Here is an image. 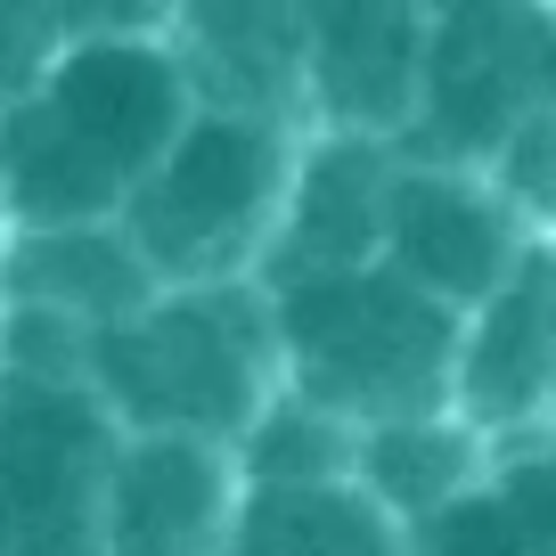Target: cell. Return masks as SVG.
Returning a JSON list of instances; mask_svg holds the SVG:
<instances>
[{"instance_id": "obj_1", "label": "cell", "mask_w": 556, "mask_h": 556, "mask_svg": "<svg viewBox=\"0 0 556 556\" xmlns=\"http://www.w3.org/2000/svg\"><path fill=\"white\" fill-rule=\"evenodd\" d=\"M197 106L205 99L173 41H66L17 106H0L9 229L123 222Z\"/></svg>"}, {"instance_id": "obj_2", "label": "cell", "mask_w": 556, "mask_h": 556, "mask_svg": "<svg viewBox=\"0 0 556 556\" xmlns=\"http://www.w3.org/2000/svg\"><path fill=\"white\" fill-rule=\"evenodd\" d=\"M90 384L123 434H197L238 451L254 434V417L287 393L270 278L156 287L131 319L99 328Z\"/></svg>"}, {"instance_id": "obj_3", "label": "cell", "mask_w": 556, "mask_h": 556, "mask_svg": "<svg viewBox=\"0 0 556 556\" xmlns=\"http://www.w3.org/2000/svg\"><path fill=\"white\" fill-rule=\"evenodd\" d=\"M270 295H278V344H287V393L319 401L352 426L458 409L467 312L426 295L393 262L278 278Z\"/></svg>"}, {"instance_id": "obj_4", "label": "cell", "mask_w": 556, "mask_h": 556, "mask_svg": "<svg viewBox=\"0 0 556 556\" xmlns=\"http://www.w3.org/2000/svg\"><path fill=\"white\" fill-rule=\"evenodd\" d=\"M303 123L197 106L189 131L164 148V164L131 189L123 229L148 254L164 287H222V278L270 270L287 189H295Z\"/></svg>"}, {"instance_id": "obj_5", "label": "cell", "mask_w": 556, "mask_h": 556, "mask_svg": "<svg viewBox=\"0 0 556 556\" xmlns=\"http://www.w3.org/2000/svg\"><path fill=\"white\" fill-rule=\"evenodd\" d=\"M548 106H556V0H442L401 148L483 173Z\"/></svg>"}, {"instance_id": "obj_6", "label": "cell", "mask_w": 556, "mask_h": 556, "mask_svg": "<svg viewBox=\"0 0 556 556\" xmlns=\"http://www.w3.org/2000/svg\"><path fill=\"white\" fill-rule=\"evenodd\" d=\"M115 451L99 384L0 368V556H99Z\"/></svg>"}, {"instance_id": "obj_7", "label": "cell", "mask_w": 556, "mask_h": 556, "mask_svg": "<svg viewBox=\"0 0 556 556\" xmlns=\"http://www.w3.org/2000/svg\"><path fill=\"white\" fill-rule=\"evenodd\" d=\"M458 417L500 451L556 442V238H532L516 270L467 312Z\"/></svg>"}, {"instance_id": "obj_8", "label": "cell", "mask_w": 556, "mask_h": 556, "mask_svg": "<svg viewBox=\"0 0 556 556\" xmlns=\"http://www.w3.org/2000/svg\"><path fill=\"white\" fill-rule=\"evenodd\" d=\"M523 245H532V222L500 197L491 173L401 156L393 222H384V262H393L401 278H417V287L442 295L451 312H475L523 262Z\"/></svg>"}, {"instance_id": "obj_9", "label": "cell", "mask_w": 556, "mask_h": 556, "mask_svg": "<svg viewBox=\"0 0 556 556\" xmlns=\"http://www.w3.org/2000/svg\"><path fill=\"white\" fill-rule=\"evenodd\" d=\"M434 9L442 0H303L312 131L409 139Z\"/></svg>"}, {"instance_id": "obj_10", "label": "cell", "mask_w": 556, "mask_h": 556, "mask_svg": "<svg viewBox=\"0 0 556 556\" xmlns=\"http://www.w3.org/2000/svg\"><path fill=\"white\" fill-rule=\"evenodd\" d=\"M245 475L229 442L197 434H123L106 475L99 556H229Z\"/></svg>"}, {"instance_id": "obj_11", "label": "cell", "mask_w": 556, "mask_h": 556, "mask_svg": "<svg viewBox=\"0 0 556 556\" xmlns=\"http://www.w3.org/2000/svg\"><path fill=\"white\" fill-rule=\"evenodd\" d=\"M401 139L377 131H303L295 189H287V222L270 245V287L312 270H361L384 262V222H393V180H401Z\"/></svg>"}, {"instance_id": "obj_12", "label": "cell", "mask_w": 556, "mask_h": 556, "mask_svg": "<svg viewBox=\"0 0 556 556\" xmlns=\"http://www.w3.org/2000/svg\"><path fill=\"white\" fill-rule=\"evenodd\" d=\"M173 50L205 106L303 123L312 131V66H303V0H180Z\"/></svg>"}, {"instance_id": "obj_13", "label": "cell", "mask_w": 556, "mask_h": 556, "mask_svg": "<svg viewBox=\"0 0 556 556\" xmlns=\"http://www.w3.org/2000/svg\"><path fill=\"white\" fill-rule=\"evenodd\" d=\"M164 278L148 270V254L131 245L123 222H66V229H9L0 254V295L41 303V312L83 319L90 336L131 319Z\"/></svg>"}, {"instance_id": "obj_14", "label": "cell", "mask_w": 556, "mask_h": 556, "mask_svg": "<svg viewBox=\"0 0 556 556\" xmlns=\"http://www.w3.org/2000/svg\"><path fill=\"white\" fill-rule=\"evenodd\" d=\"M229 556H409V523L361 483H245Z\"/></svg>"}, {"instance_id": "obj_15", "label": "cell", "mask_w": 556, "mask_h": 556, "mask_svg": "<svg viewBox=\"0 0 556 556\" xmlns=\"http://www.w3.org/2000/svg\"><path fill=\"white\" fill-rule=\"evenodd\" d=\"M500 467V442L483 426H467L458 409H426V417H393V426H361V483L393 507L401 523H434L442 507H458L483 475Z\"/></svg>"}, {"instance_id": "obj_16", "label": "cell", "mask_w": 556, "mask_h": 556, "mask_svg": "<svg viewBox=\"0 0 556 556\" xmlns=\"http://www.w3.org/2000/svg\"><path fill=\"white\" fill-rule=\"evenodd\" d=\"M409 556H556V442L500 451V467L409 532Z\"/></svg>"}, {"instance_id": "obj_17", "label": "cell", "mask_w": 556, "mask_h": 556, "mask_svg": "<svg viewBox=\"0 0 556 556\" xmlns=\"http://www.w3.org/2000/svg\"><path fill=\"white\" fill-rule=\"evenodd\" d=\"M361 467V426L303 393H278L254 417V434L238 442V475L245 483H328V475Z\"/></svg>"}, {"instance_id": "obj_18", "label": "cell", "mask_w": 556, "mask_h": 556, "mask_svg": "<svg viewBox=\"0 0 556 556\" xmlns=\"http://www.w3.org/2000/svg\"><path fill=\"white\" fill-rule=\"evenodd\" d=\"M483 173L500 180V197L532 222V238H556V106L523 123V131L507 139Z\"/></svg>"}, {"instance_id": "obj_19", "label": "cell", "mask_w": 556, "mask_h": 556, "mask_svg": "<svg viewBox=\"0 0 556 556\" xmlns=\"http://www.w3.org/2000/svg\"><path fill=\"white\" fill-rule=\"evenodd\" d=\"M58 50L66 41H173L180 0H41Z\"/></svg>"}, {"instance_id": "obj_20", "label": "cell", "mask_w": 556, "mask_h": 556, "mask_svg": "<svg viewBox=\"0 0 556 556\" xmlns=\"http://www.w3.org/2000/svg\"><path fill=\"white\" fill-rule=\"evenodd\" d=\"M50 58H58V34L41 17V0H0V106H17L50 74Z\"/></svg>"}]
</instances>
